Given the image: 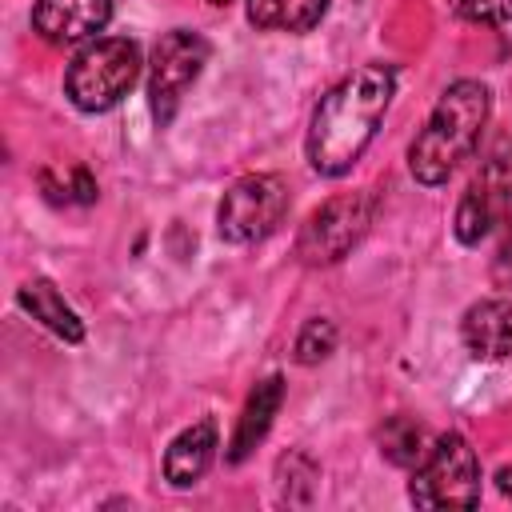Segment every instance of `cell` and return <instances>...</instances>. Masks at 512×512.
Returning <instances> with one entry per match:
<instances>
[{"instance_id":"9","label":"cell","mask_w":512,"mask_h":512,"mask_svg":"<svg viewBox=\"0 0 512 512\" xmlns=\"http://www.w3.org/2000/svg\"><path fill=\"white\" fill-rule=\"evenodd\" d=\"M112 20V0H36L32 8V28L48 44H84L96 40Z\"/></svg>"},{"instance_id":"17","label":"cell","mask_w":512,"mask_h":512,"mask_svg":"<svg viewBox=\"0 0 512 512\" xmlns=\"http://www.w3.org/2000/svg\"><path fill=\"white\" fill-rule=\"evenodd\" d=\"M336 348V324L332 320H308L296 336V360L300 364H320Z\"/></svg>"},{"instance_id":"6","label":"cell","mask_w":512,"mask_h":512,"mask_svg":"<svg viewBox=\"0 0 512 512\" xmlns=\"http://www.w3.org/2000/svg\"><path fill=\"white\" fill-rule=\"evenodd\" d=\"M372 212H376V196L372 192H344V196L324 200L308 216V224L300 228L296 256L308 268H324V264L344 260L364 240V232L372 224Z\"/></svg>"},{"instance_id":"7","label":"cell","mask_w":512,"mask_h":512,"mask_svg":"<svg viewBox=\"0 0 512 512\" xmlns=\"http://www.w3.org/2000/svg\"><path fill=\"white\" fill-rule=\"evenodd\" d=\"M208 40L200 32L188 28H172L160 36V44L152 48V64H148V108L156 116V124H172L184 92L196 84V76L208 64Z\"/></svg>"},{"instance_id":"10","label":"cell","mask_w":512,"mask_h":512,"mask_svg":"<svg viewBox=\"0 0 512 512\" xmlns=\"http://www.w3.org/2000/svg\"><path fill=\"white\" fill-rule=\"evenodd\" d=\"M464 348L476 360H508L512 356V300H480L460 320Z\"/></svg>"},{"instance_id":"4","label":"cell","mask_w":512,"mask_h":512,"mask_svg":"<svg viewBox=\"0 0 512 512\" xmlns=\"http://www.w3.org/2000/svg\"><path fill=\"white\" fill-rule=\"evenodd\" d=\"M412 504L420 508H472L480 504V460L460 432H444L428 444L424 460L412 468L408 484Z\"/></svg>"},{"instance_id":"8","label":"cell","mask_w":512,"mask_h":512,"mask_svg":"<svg viewBox=\"0 0 512 512\" xmlns=\"http://www.w3.org/2000/svg\"><path fill=\"white\" fill-rule=\"evenodd\" d=\"M508 196H512V164L504 156H488L456 204V240L480 244L492 232V224L504 216Z\"/></svg>"},{"instance_id":"16","label":"cell","mask_w":512,"mask_h":512,"mask_svg":"<svg viewBox=\"0 0 512 512\" xmlns=\"http://www.w3.org/2000/svg\"><path fill=\"white\" fill-rule=\"evenodd\" d=\"M452 4L464 20L496 28L504 48H512V0H452Z\"/></svg>"},{"instance_id":"19","label":"cell","mask_w":512,"mask_h":512,"mask_svg":"<svg viewBox=\"0 0 512 512\" xmlns=\"http://www.w3.org/2000/svg\"><path fill=\"white\" fill-rule=\"evenodd\" d=\"M208 4H212V8H224V4H232V0H208Z\"/></svg>"},{"instance_id":"1","label":"cell","mask_w":512,"mask_h":512,"mask_svg":"<svg viewBox=\"0 0 512 512\" xmlns=\"http://www.w3.org/2000/svg\"><path fill=\"white\" fill-rule=\"evenodd\" d=\"M392 92H396V72L388 64H360L336 88H328V96L316 104L308 124V140H304L308 164L320 176H344L372 144L376 124L392 104Z\"/></svg>"},{"instance_id":"14","label":"cell","mask_w":512,"mask_h":512,"mask_svg":"<svg viewBox=\"0 0 512 512\" xmlns=\"http://www.w3.org/2000/svg\"><path fill=\"white\" fill-rule=\"evenodd\" d=\"M324 12L328 0H248V20L264 32H308Z\"/></svg>"},{"instance_id":"15","label":"cell","mask_w":512,"mask_h":512,"mask_svg":"<svg viewBox=\"0 0 512 512\" xmlns=\"http://www.w3.org/2000/svg\"><path fill=\"white\" fill-rule=\"evenodd\" d=\"M380 452L384 460H392L396 468H416L428 452V436L416 420L408 416H392L384 428H380Z\"/></svg>"},{"instance_id":"18","label":"cell","mask_w":512,"mask_h":512,"mask_svg":"<svg viewBox=\"0 0 512 512\" xmlns=\"http://www.w3.org/2000/svg\"><path fill=\"white\" fill-rule=\"evenodd\" d=\"M496 484H500V492H504V496H512V468H508V464L496 472Z\"/></svg>"},{"instance_id":"11","label":"cell","mask_w":512,"mask_h":512,"mask_svg":"<svg viewBox=\"0 0 512 512\" xmlns=\"http://www.w3.org/2000/svg\"><path fill=\"white\" fill-rule=\"evenodd\" d=\"M280 400H284V376H268V380H260L252 388V396H248V404L240 412V424L232 432V444H228V460L232 464L248 460L252 448L268 436V428H272V420L280 412Z\"/></svg>"},{"instance_id":"13","label":"cell","mask_w":512,"mask_h":512,"mask_svg":"<svg viewBox=\"0 0 512 512\" xmlns=\"http://www.w3.org/2000/svg\"><path fill=\"white\" fill-rule=\"evenodd\" d=\"M16 300H20V308H24L32 320H40V324H44L48 332H56L60 340H68V344H80V340H84L80 316L64 304V296L56 292L52 280H28V284L16 292Z\"/></svg>"},{"instance_id":"12","label":"cell","mask_w":512,"mask_h":512,"mask_svg":"<svg viewBox=\"0 0 512 512\" xmlns=\"http://www.w3.org/2000/svg\"><path fill=\"white\" fill-rule=\"evenodd\" d=\"M212 456H216V424H212V420L188 424V428L168 444V452H164V476H168V484H172V488L196 484V480L208 472Z\"/></svg>"},{"instance_id":"3","label":"cell","mask_w":512,"mask_h":512,"mask_svg":"<svg viewBox=\"0 0 512 512\" xmlns=\"http://www.w3.org/2000/svg\"><path fill=\"white\" fill-rule=\"evenodd\" d=\"M140 76V48L128 36H100L76 52L64 72V92L80 112L116 108Z\"/></svg>"},{"instance_id":"5","label":"cell","mask_w":512,"mask_h":512,"mask_svg":"<svg viewBox=\"0 0 512 512\" xmlns=\"http://www.w3.org/2000/svg\"><path fill=\"white\" fill-rule=\"evenodd\" d=\"M288 204H292V196H288L284 176L252 172V176H240L236 184H228V192L216 208V228L228 244H256L280 228Z\"/></svg>"},{"instance_id":"2","label":"cell","mask_w":512,"mask_h":512,"mask_svg":"<svg viewBox=\"0 0 512 512\" xmlns=\"http://www.w3.org/2000/svg\"><path fill=\"white\" fill-rule=\"evenodd\" d=\"M488 108H492V96L480 80L448 84L444 96L436 100L428 124L420 128V136L408 148L412 176L428 188L444 184L460 168V160L472 156V148H476V140L488 124Z\"/></svg>"}]
</instances>
